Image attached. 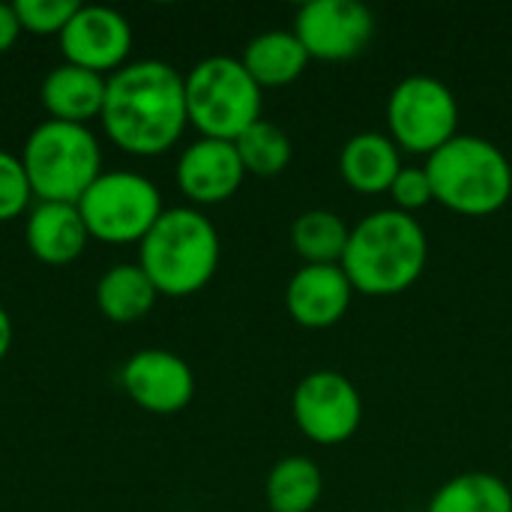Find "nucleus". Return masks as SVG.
<instances>
[{"label":"nucleus","mask_w":512,"mask_h":512,"mask_svg":"<svg viewBox=\"0 0 512 512\" xmlns=\"http://www.w3.org/2000/svg\"><path fill=\"white\" fill-rule=\"evenodd\" d=\"M354 288L339 264H303L285 288L291 321L306 330H327L351 309Z\"/></svg>","instance_id":"obj_13"},{"label":"nucleus","mask_w":512,"mask_h":512,"mask_svg":"<svg viewBox=\"0 0 512 512\" xmlns=\"http://www.w3.org/2000/svg\"><path fill=\"white\" fill-rule=\"evenodd\" d=\"M21 36V21L12 3H0V54H6Z\"/></svg>","instance_id":"obj_27"},{"label":"nucleus","mask_w":512,"mask_h":512,"mask_svg":"<svg viewBox=\"0 0 512 512\" xmlns=\"http://www.w3.org/2000/svg\"><path fill=\"white\" fill-rule=\"evenodd\" d=\"M156 297L159 291L141 264H117L96 282V306L114 324L141 321L153 309Z\"/></svg>","instance_id":"obj_19"},{"label":"nucleus","mask_w":512,"mask_h":512,"mask_svg":"<svg viewBox=\"0 0 512 512\" xmlns=\"http://www.w3.org/2000/svg\"><path fill=\"white\" fill-rule=\"evenodd\" d=\"M24 240H27V249L33 252V258H39L42 264H51V267H63V264H72L84 252L90 234L78 213V204L39 201L27 213Z\"/></svg>","instance_id":"obj_15"},{"label":"nucleus","mask_w":512,"mask_h":512,"mask_svg":"<svg viewBox=\"0 0 512 512\" xmlns=\"http://www.w3.org/2000/svg\"><path fill=\"white\" fill-rule=\"evenodd\" d=\"M387 129L399 150L429 159L459 135V102L441 78L408 75L390 90Z\"/></svg>","instance_id":"obj_8"},{"label":"nucleus","mask_w":512,"mask_h":512,"mask_svg":"<svg viewBox=\"0 0 512 512\" xmlns=\"http://www.w3.org/2000/svg\"><path fill=\"white\" fill-rule=\"evenodd\" d=\"M15 15L21 21V30H30L36 36H60L69 18L78 12V0H15Z\"/></svg>","instance_id":"obj_24"},{"label":"nucleus","mask_w":512,"mask_h":512,"mask_svg":"<svg viewBox=\"0 0 512 512\" xmlns=\"http://www.w3.org/2000/svg\"><path fill=\"white\" fill-rule=\"evenodd\" d=\"M426 512H512V489L498 474L468 471L447 480Z\"/></svg>","instance_id":"obj_21"},{"label":"nucleus","mask_w":512,"mask_h":512,"mask_svg":"<svg viewBox=\"0 0 512 512\" xmlns=\"http://www.w3.org/2000/svg\"><path fill=\"white\" fill-rule=\"evenodd\" d=\"M33 189L18 156L0 150V222L18 219L30 207Z\"/></svg>","instance_id":"obj_25"},{"label":"nucleus","mask_w":512,"mask_h":512,"mask_svg":"<svg viewBox=\"0 0 512 512\" xmlns=\"http://www.w3.org/2000/svg\"><path fill=\"white\" fill-rule=\"evenodd\" d=\"M309 60L342 63L360 57L375 36V15L357 0H309L294 18Z\"/></svg>","instance_id":"obj_10"},{"label":"nucleus","mask_w":512,"mask_h":512,"mask_svg":"<svg viewBox=\"0 0 512 512\" xmlns=\"http://www.w3.org/2000/svg\"><path fill=\"white\" fill-rule=\"evenodd\" d=\"M78 213L93 240L126 246L141 243L165 207L150 177L135 171H102L78 198Z\"/></svg>","instance_id":"obj_7"},{"label":"nucleus","mask_w":512,"mask_h":512,"mask_svg":"<svg viewBox=\"0 0 512 512\" xmlns=\"http://www.w3.org/2000/svg\"><path fill=\"white\" fill-rule=\"evenodd\" d=\"M324 492V474L318 462L306 456L279 459L264 483L270 512H312Z\"/></svg>","instance_id":"obj_20"},{"label":"nucleus","mask_w":512,"mask_h":512,"mask_svg":"<svg viewBox=\"0 0 512 512\" xmlns=\"http://www.w3.org/2000/svg\"><path fill=\"white\" fill-rule=\"evenodd\" d=\"M291 414L312 444L336 447L357 435L363 423V399L351 378L333 369H318L297 384Z\"/></svg>","instance_id":"obj_9"},{"label":"nucleus","mask_w":512,"mask_h":512,"mask_svg":"<svg viewBox=\"0 0 512 512\" xmlns=\"http://www.w3.org/2000/svg\"><path fill=\"white\" fill-rule=\"evenodd\" d=\"M222 258L216 225L195 207H168L141 240L138 264L159 294L189 297L207 288Z\"/></svg>","instance_id":"obj_3"},{"label":"nucleus","mask_w":512,"mask_h":512,"mask_svg":"<svg viewBox=\"0 0 512 512\" xmlns=\"http://www.w3.org/2000/svg\"><path fill=\"white\" fill-rule=\"evenodd\" d=\"M435 201L471 219L504 210L512 198V162L483 135H456L426 159Z\"/></svg>","instance_id":"obj_4"},{"label":"nucleus","mask_w":512,"mask_h":512,"mask_svg":"<svg viewBox=\"0 0 512 512\" xmlns=\"http://www.w3.org/2000/svg\"><path fill=\"white\" fill-rule=\"evenodd\" d=\"M246 168L234 141L198 138L177 162V186L195 204H222L243 186Z\"/></svg>","instance_id":"obj_14"},{"label":"nucleus","mask_w":512,"mask_h":512,"mask_svg":"<svg viewBox=\"0 0 512 512\" xmlns=\"http://www.w3.org/2000/svg\"><path fill=\"white\" fill-rule=\"evenodd\" d=\"M234 147L240 153V162H243L246 174H255V177L282 174L291 165V156H294V147H291V138L285 135V129H279L276 123H270L264 117L258 123H252L234 141Z\"/></svg>","instance_id":"obj_23"},{"label":"nucleus","mask_w":512,"mask_h":512,"mask_svg":"<svg viewBox=\"0 0 512 512\" xmlns=\"http://www.w3.org/2000/svg\"><path fill=\"white\" fill-rule=\"evenodd\" d=\"M390 195H393V204L396 210L414 216L417 210L429 207L435 201V189H432V180H429V171L426 165L423 168H408L402 165V171L396 174L393 186H390Z\"/></svg>","instance_id":"obj_26"},{"label":"nucleus","mask_w":512,"mask_h":512,"mask_svg":"<svg viewBox=\"0 0 512 512\" xmlns=\"http://www.w3.org/2000/svg\"><path fill=\"white\" fill-rule=\"evenodd\" d=\"M9 348H12V321H9L6 309L0 306V363L9 354Z\"/></svg>","instance_id":"obj_28"},{"label":"nucleus","mask_w":512,"mask_h":512,"mask_svg":"<svg viewBox=\"0 0 512 512\" xmlns=\"http://www.w3.org/2000/svg\"><path fill=\"white\" fill-rule=\"evenodd\" d=\"M132 48V27L123 12L111 6H78L60 33V51L66 63L84 66L90 72H117L126 66Z\"/></svg>","instance_id":"obj_12"},{"label":"nucleus","mask_w":512,"mask_h":512,"mask_svg":"<svg viewBox=\"0 0 512 512\" xmlns=\"http://www.w3.org/2000/svg\"><path fill=\"white\" fill-rule=\"evenodd\" d=\"M108 138L132 156L171 150L189 126L183 75L165 60H135L108 75L99 114Z\"/></svg>","instance_id":"obj_1"},{"label":"nucleus","mask_w":512,"mask_h":512,"mask_svg":"<svg viewBox=\"0 0 512 512\" xmlns=\"http://www.w3.org/2000/svg\"><path fill=\"white\" fill-rule=\"evenodd\" d=\"M105 87H108L105 75L90 72L75 63H60L45 75L39 96H42V105L51 114V120L87 126V120L102 114Z\"/></svg>","instance_id":"obj_16"},{"label":"nucleus","mask_w":512,"mask_h":512,"mask_svg":"<svg viewBox=\"0 0 512 512\" xmlns=\"http://www.w3.org/2000/svg\"><path fill=\"white\" fill-rule=\"evenodd\" d=\"M351 228L333 210H306L291 225V246L306 264H342Z\"/></svg>","instance_id":"obj_22"},{"label":"nucleus","mask_w":512,"mask_h":512,"mask_svg":"<svg viewBox=\"0 0 512 512\" xmlns=\"http://www.w3.org/2000/svg\"><path fill=\"white\" fill-rule=\"evenodd\" d=\"M429 264V237L417 216L396 207L363 216L348 237L342 270L354 294L396 297L414 288Z\"/></svg>","instance_id":"obj_2"},{"label":"nucleus","mask_w":512,"mask_h":512,"mask_svg":"<svg viewBox=\"0 0 512 512\" xmlns=\"http://www.w3.org/2000/svg\"><path fill=\"white\" fill-rule=\"evenodd\" d=\"M33 198L78 204V198L102 174V150L96 135L81 123H39L21 153Z\"/></svg>","instance_id":"obj_5"},{"label":"nucleus","mask_w":512,"mask_h":512,"mask_svg":"<svg viewBox=\"0 0 512 512\" xmlns=\"http://www.w3.org/2000/svg\"><path fill=\"white\" fill-rule=\"evenodd\" d=\"M189 123L201 138L237 141L261 120V87L237 57H204L183 75Z\"/></svg>","instance_id":"obj_6"},{"label":"nucleus","mask_w":512,"mask_h":512,"mask_svg":"<svg viewBox=\"0 0 512 512\" xmlns=\"http://www.w3.org/2000/svg\"><path fill=\"white\" fill-rule=\"evenodd\" d=\"M399 171L402 153L396 141L384 132H357L345 141L339 153V174L360 195L390 192Z\"/></svg>","instance_id":"obj_17"},{"label":"nucleus","mask_w":512,"mask_h":512,"mask_svg":"<svg viewBox=\"0 0 512 512\" xmlns=\"http://www.w3.org/2000/svg\"><path fill=\"white\" fill-rule=\"evenodd\" d=\"M240 63L264 90L297 81L309 66V54L294 30H264L255 39H249Z\"/></svg>","instance_id":"obj_18"},{"label":"nucleus","mask_w":512,"mask_h":512,"mask_svg":"<svg viewBox=\"0 0 512 512\" xmlns=\"http://www.w3.org/2000/svg\"><path fill=\"white\" fill-rule=\"evenodd\" d=\"M126 396L150 414H180L195 396V375L189 363L165 348L135 351L120 372Z\"/></svg>","instance_id":"obj_11"}]
</instances>
